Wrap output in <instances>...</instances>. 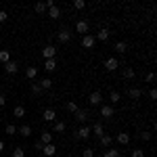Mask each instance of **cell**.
Here are the masks:
<instances>
[{
    "label": "cell",
    "instance_id": "obj_1",
    "mask_svg": "<svg viewBox=\"0 0 157 157\" xmlns=\"http://www.w3.org/2000/svg\"><path fill=\"white\" fill-rule=\"evenodd\" d=\"M57 52H59V50H57L55 44H46V46L42 48V57H44V61H46V59H55Z\"/></svg>",
    "mask_w": 157,
    "mask_h": 157
},
{
    "label": "cell",
    "instance_id": "obj_2",
    "mask_svg": "<svg viewBox=\"0 0 157 157\" xmlns=\"http://www.w3.org/2000/svg\"><path fill=\"white\" fill-rule=\"evenodd\" d=\"M75 138L78 140H88L90 138V126H80L75 130Z\"/></svg>",
    "mask_w": 157,
    "mask_h": 157
},
{
    "label": "cell",
    "instance_id": "obj_3",
    "mask_svg": "<svg viewBox=\"0 0 157 157\" xmlns=\"http://www.w3.org/2000/svg\"><path fill=\"white\" fill-rule=\"evenodd\" d=\"M88 103H90L92 107H101V105H103V94H101L98 90H94V92L88 97Z\"/></svg>",
    "mask_w": 157,
    "mask_h": 157
},
{
    "label": "cell",
    "instance_id": "obj_4",
    "mask_svg": "<svg viewBox=\"0 0 157 157\" xmlns=\"http://www.w3.org/2000/svg\"><path fill=\"white\" fill-rule=\"evenodd\" d=\"M71 32H69V29H67V27H63V29H59V34H57V38H59V42L61 44H67V42H69V40H71Z\"/></svg>",
    "mask_w": 157,
    "mask_h": 157
},
{
    "label": "cell",
    "instance_id": "obj_5",
    "mask_svg": "<svg viewBox=\"0 0 157 157\" xmlns=\"http://www.w3.org/2000/svg\"><path fill=\"white\" fill-rule=\"evenodd\" d=\"M42 117H44V121H48V124H55L57 121V111L55 109H44L42 111Z\"/></svg>",
    "mask_w": 157,
    "mask_h": 157
},
{
    "label": "cell",
    "instance_id": "obj_6",
    "mask_svg": "<svg viewBox=\"0 0 157 157\" xmlns=\"http://www.w3.org/2000/svg\"><path fill=\"white\" fill-rule=\"evenodd\" d=\"M113 105H101V117H105V120H111L113 117Z\"/></svg>",
    "mask_w": 157,
    "mask_h": 157
},
{
    "label": "cell",
    "instance_id": "obj_7",
    "mask_svg": "<svg viewBox=\"0 0 157 157\" xmlns=\"http://www.w3.org/2000/svg\"><path fill=\"white\" fill-rule=\"evenodd\" d=\"M42 153H44V157H55V155H57V145H55V143L44 145V147H42Z\"/></svg>",
    "mask_w": 157,
    "mask_h": 157
},
{
    "label": "cell",
    "instance_id": "obj_8",
    "mask_svg": "<svg viewBox=\"0 0 157 157\" xmlns=\"http://www.w3.org/2000/svg\"><path fill=\"white\" fill-rule=\"evenodd\" d=\"M117 67H120V61L115 59V57H109V59L105 61V69H107V71H115Z\"/></svg>",
    "mask_w": 157,
    "mask_h": 157
},
{
    "label": "cell",
    "instance_id": "obj_9",
    "mask_svg": "<svg viewBox=\"0 0 157 157\" xmlns=\"http://www.w3.org/2000/svg\"><path fill=\"white\" fill-rule=\"evenodd\" d=\"M94 42H97V40H94V36H92V34L82 36V46H84V48H92V46H94Z\"/></svg>",
    "mask_w": 157,
    "mask_h": 157
},
{
    "label": "cell",
    "instance_id": "obj_10",
    "mask_svg": "<svg viewBox=\"0 0 157 157\" xmlns=\"http://www.w3.org/2000/svg\"><path fill=\"white\" fill-rule=\"evenodd\" d=\"M4 71L9 73V75H15V73L19 71V65L15 61H9V63H4Z\"/></svg>",
    "mask_w": 157,
    "mask_h": 157
},
{
    "label": "cell",
    "instance_id": "obj_11",
    "mask_svg": "<svg viewBox=\"0 0 157 157\" xmlns=\"http://www.w3.org/2000/svg\"><path fill=\"white\" fill-rule=\"evenodd\" d=\"M109 36H111V32H109V27H101L94 40H101V42H107V40H109Z\"/></svg>",
    "mask_w": 157,
    "mask_h": 157
},
{
    "label": "cell",
    "instance_id": "obj_12",
    "mask_svg": "<svg viewBox=\"0 0 157 157\" xmlns=\"http://www.w3.org/2000/svg\"><path fill=\"white\" fill-rule=\"evenodd\" d=\"M98 140H101V147H105V149H111V143H113V136H111V134H103V136H101Z\"/></svg>",
    "mask_w": 157,
    "mask_h": 157
},
{
    "label": "cell",
    "instance_id": "obj_13",
    "mask_svg": "<svg viewBox=\"0 0 157 157\" xmlns=\"http://www.w3.org/2000/svg\"><path fill=\"white\" fill-rule=\"evenodd\" d=\"M44 69H46L48 73L57 71V59H46L44 61Z\"/></svg>",
    "mask_w": 157,
    "mask_h": 157
},
{
    "label": "cell",
    "instance_id": "obj_14",
    "mask_svg": "<svg viewBox=\"0 0 157 157\" xmlns=\"http://www.w3.org/2000/svg\"><path fill=\"white\" fill-rule=\"evenodd\" d=\"M73 115H75V120L80 121V124H84V121L88 120V111H86V109H78Z\"/></svg>",
    "mask_w": 157,
    "mask_h": 157
},
{
    "label": "cell",
    "instance_id": "obj_15",
    "mask_svg": "<svg viewBox=\"0 0 157 157\" xmlns=\"http://www.w3.org/2000/svg\"><path fill=\"white\" fill-rule=\"evenodd\" d=\"M128 97L132 98V101H138V98L143 97V90L140 88H128Z\"/></svg>",
    "mask_w": 157,
    "mask_h": 157
},
{
    "label": "cell",
    "instance_id": "obj_16",
    "mask_svg": "<svg viewBox=\"0 0 157 157\" xmlns=\"http://www.w3.org/2000/svg\"><path fill=\"white\" fill-rule=\"evenodd\" d=\"M88 27H90V25H88V21H78V23H75V32H78V34H84V36H86Z\"/></svg>",
    "mask_w": 157,
    "mask_h": 157
},
{
    "label": "cell",
    "instance_id": "obj_17",
    "mask_svg": "<svg viewBox=\"0 0 157 157\" xmlns=\"http://www.w3.org/2000/svg\"><path fill=\"white\" fill-rule=\"evenodd\" d=\"M90 134H94V136H98V138H101V136L105 134V128H103V124H94V126L90 128Z\"/></svg>",
    "mask_w": 157,
    "mask_h": 157
},
{
    "label": "cell",
    "instance_id": "obj_18",
    "mask_svg": "<svg viewBox=\"0 0 157 157\" xmlns=\"http://www.w3.org/2000/svg\"><path fill=\"white\" fill-rule=\"evenodd\" d=\"M40 143H42V145H50V143H52V134L46 132V130H42V134H40Z\"/></svg>",
    "mask_w": 157,
    "mask_h": 157
},
{
    "label": "cell",
    "instance_id": "obj_19",
    "mask_svg": "<svg viewBox=\"0 0 157 157\" xmlns=\"http://www.w3.org/2000/svg\"><path fill=\"white\" fill-rule=\"evenodd\" d=\"M46 11H48L50 19H59V17H61V9L57 6V4H55V6H50V9H46Z\"/></svg>",
    "mask_w": 157,
    "mask_h": 157
},
{
    "label": "cell",
    "instance_id": "obj_20",
    "mask_svg": "<svg viewBox=\"0 0 157 157\" xmlns=\"http://www.w3.org/2000/svg\"><path fill=\"white\" fill-rule=\"evenodd\" d=\"M17 132L21 134V136H25V138H27V136H32V128H29L27 124H23V126H19V128H17Z\"/></svg>",
    "mask_w": 157,
    "mask_h": 157
},
{
    "label": "cell",
    "instance_id": "obj_21",
    "mask_svg": "<svg viewBox=\"0 0 157 157\" xmlns=\"http://www.w3.org/2000/svg\"><path fill=\"white\" fill-rule=\"evenodd\" d=\"M117 143H120V145H128V143H130V134L128 132H120L117 134Z\"/></svg>",
    "mask_w": 157,
    "mask_h": 157
},
{
    "label": "cell",
    "instance_id": "obj_22",
    "mask_svg": "<svg viewBox=\"0 0 157 157\" xmlns=\"http://www.w3.org/2000/svg\"><path fill=\"white\" fill-rule=\"evenodd\" d=\"M25 78H27V80H36V78H38V67H27Z\"/></svg>",
    "mask_w": 157,
    "mask_h": 157
},
{
    "label": "cell",
    "instance_id": "obj_23",
    "mask_svg": "<svg viewBox=\"0 0 157 157\" xmlns=\"http://www.w3.org/2000/svg\"><path fill=\"white\" fill-rule=\"evenodd\" d=\"M113 48L117 50V52H128V42L120 40V42H115V46H113Z\"/></svg>",
    "mask_w": 157,
    "mask_h": 157
},
{
    "label": "cell",
    "instance_id": "obj_24",
    "mask_svg": "<svg viewBox=\"0 0 157 157\" xmlns=\"http://www.w3.org/2000/svg\"><path fill=\"white\" fill-rule=\"evenodd\" d=\"M121 75H124V80H134V75H136V71H134L132 67H126Z\"/></svg>",
    "mask_w": 157,
    "mask_h": 157
},
{
    "label": "cell",
    "instance_id": "obj_25",
    "mask_svg": "<svg viewBox=\"0 0 157 157\" xmlns=\"http://www.w3.org/2000/svg\"><path fill=\"white\" fill-rule=\"evenodd\" d=\"M38 84H40V88H42V92H44V90H48L50 86H52V80H50V78H44V80H40Z\"/></svg>",
    "mask_w": 157,
    "mask_h": 157
},
{
    "label": "cell",
    "instance_id": "obj_26",
    "mask_svg": "<svg viewBox=\"0 0 157 157\" xmlns=\"http://www.w3.org/2000/svg\"><path fill=\"white\" fill-rule=\"evenodd\" d=\"M52 132H65V121H55L52 124Z\"/></svg>",
    "mask_w": 157,
    "mask_h": 157
},
{
    "label": "cell",
    "instance_id": "obj_27",
    "mask_svg": "<svg viewBox=\"0 0 157 157\" xmlns=\"http://www.w3.org/2000/svg\"><path fill=\"white\" fill-rule=\"evenodd\" d=\"M65 109H67V111H69V113H75V111H78V103H75V101H67V105H65Z\"/></svg>",
    "mask_w": 157,
    "mask_h": 157
},
{
    "label": "cell",
    "instance_id": "obj_28",
    "mask_svg": "<svg viewBox=\"0 0 157 157\" xmlns=\"http://www.w3.org/2000/svg\"><path fill=\"white\" fill-rule=\"evenodd\" d=\"M13 115H15V117H23V115H25V107L17 105V107L13 109Z\"/></svg>",
    "mask_w": 157,
    "mask_h": 157
},
{
    "label": "cell",
    "instance_id": "obj_29",
    "mask_svg": "<svg viewBox=\"0 0 157 157\" xmlns=\"http://www.w3.org/2000/svg\"><path fill=\"white\" fill-rule=\"evenodd\" d=\"M0 61L2 63H9L11 61V50H0Z\"/></svg>",
    "mask_w": 157,
    "mask_h": 157
},
{
    "label": "cell",
    "instance_id": "obj_30",
    "mask_svg": "<svg viewBox=\"0 0 157 157\" xmlns=\"http://www.w3.org/2000/svg\"><path fill=\"white\" fill-rule=\"evenodd\" d=\"M109 98H111V105H115V103H120V92H117V90H111V97H109Z\"/></svg>",
    "mask_w": 157,
    "mask_h": 157
},
{
    "label": "cell",
    "instance_id": "obj_31",
    "mask_svg": "<svg viewBox=\"0 0 157 157\" xmlns=\"http://www.w3.org/2000/svg\"><path fill=\"white\" fill-rule=\"evenodd\" d=\"M73 9L75 11H82V9H86V2L84 0H73Z\"/></svg>",
    "mask_w": 157,
    "mask_h": 157
},
{
    "label": "cell",
    "instance_id": "obj_32",
    "mask_svg": "<svg viewBox=\"0 0 157 157\" xmlns=\"http://www.w3.org/2000/svg\"><path fill=\"white\" fill-rule=\"evenodd\" d=\"M34 11H36L38 15H42V13H46V6H44V2H38L36 6H34Z\"/></svg>",
    "mask_w": 157,
    "mask_h": 157
},
{
    "label": "cell",
    "instance_id": "obj_33",
    "mask_svg": "<svg viewBox=\"0 0 157 157\" xmlns=\"http://www.w3.org/2000/svg\"><path fill=\"white\" fill-rule=\"evenodd\" d=\"M103 157H120V151H115V149H107Z\"/></svg>",
    "mask_w": 157,
    "mask_h": 157
},
{
    "label": "cell",
    "instance_id": "obj_34",
    "mask_svg": "<svg viewBox=\"0 0 157 157\" xmlns=\"http://www.w3.org/2000/svg\"><path fill=\"white\" fill-rule=\"evenodd\" d=\"M13 157H25V151L21 147H15V151H13Z\"/></svg>",
    "mask_w": 157,
    "mask_h": 157
},
{
    "label": "cell",
    "instance_id": "obj_35",
    "mask_svg": "<svg viewBox=\"0 0 157 157\" xmlns=\"http://www.w3.org/2000/svg\"><path fill=\"white\" fill-rule=\"evenodd\" d=\"M82 157H94V149H90V147H86L84 151H82Z\"/></svg>",
    "mask_w": 157,
    "mask_h": 157
},
{
    "label": "cell",
    "instance_id": "obj_36",
    "mask_svg": "<svg viewBox=\"0 0 157 157\" xmlns=\"http://www.w3.org/2000/svg\"><path fill=\"white\" fill-rule=\"evenodd\" d=\"M4 132H6V134H17V126H13V124H9V126L4 128Z\"/></svg>",
    "mask_w": 157,
    "mask_h": 157
},
{
    "label": "cell",
    "instance_id": "obj_37",
    "mask_svg": "<svg viewBox=\"0 0 157 157\" xmlns=\"http://www.w3.org/2000/svg\"><path fill=\"white\" fill-rule=\"evenodd\" d=\"M32 92H34V94H42V88H40V84H32Z\"/></svg>",
    "mask_w": 157,
    "mask_h": 157
},
{
    "label": "cell",
    "instance_id": "obj_38",
    "mask_svg": "<svg viewBox=\"0 0 157 157\" xmlns=\"http://www.w3.org/2000/svg\"><path fill=\"white\" fill-rule=\"evenodd\" d=\"M132 157H145V151H143V149H134Z\"/></svg>",
    "mask_w": 157,
    "mask_h": 157
},
{
    "label": "cell",
    "instance_id": "obj_39",
    "mask_svg": "<svg viewBox=\"0 0 157 157\" xmlns=\"http://www.w3.org/2000/svg\"><path fill=\"white\" fill-rule=\"evenodd\" d=\"M6 19H9V13H6V11H0V23H6Z\"/></svg>",
    "mask_w": 157,
    "mask_h": 157
},
{
    "label": "cell",
    "instance_id": "obj_40",
    "mask_svg": "<svg viewBox=\"0 0 157 157\" xmlns=\"http://www.w3.org/2000/svg\"><path fill=\"white\" fill-rule=\"evenodd\" d=\"M140 140H151V132H140Z\"/></svg>",
    "mask_w": 157,
    "mask_h": 157
},
{
    "label": "cell",
    "instance_id": "obj_41",
    "mask_svg": "<svg viewBox=\"0 0 157 157\" xmlns=\"http://www.w3.org/2000/svg\"><path fill=\"white\" fill-rule=\"evenodd\" d=\"M145 80L149 82V84H151V82H155V73H153V71H149V73H147V78H145Z\"/></svg>",
    "mask_w": 157,
    "mask_h": 157
},
{
    "label": "cell",
    "instance_id": "obj_42",
    "mask_svg": "<svg viewBox=\"0 0 157 157\" xmlns=\"http://www.w3.org/2000/svg\"><path fill=\"white\" fill-rule=\"evenodd\" d=\"M149 98H151V101H155V98H157V90H155V88L149 90Z\"/></svg>",
    "mask_w": 157,
    "mask_h": 157
},
{
    "label": "cell",
    "instance_id": "obj_43",
    "mask_svg": "<svg viewBox=\"0 0 157 157\" xmlns=\"http://www.w3.org/2000/svg\"><path fill=\"white\" fill-rule=\"evenodd\" d=\"M4 105H6V97H4V94H0V107H4Z\"/></svg>",
    "mask_w": 157,
    "mask_h": 157
},
{
    "label": "cell",
    "instance_id": "obj_44",
    "mask_svg": "<svg viewBox=\"0 0 157 157\" xmlns=\"http://www.w3.org/2000/svg\"><path fill=\"white\" fill-rule=\"evenodd\" d=\"M44 6H46V9H50V6H55V0H46V2H44Z\"/></svg>",
    "mask_w": 157,
    "mask_h": 157
},
{
    "label": "cell",
    "instance_id": "obj_45",
    "mask_svg": "<svg viewBox=\"0 0 157 157\" xmlns=\"http://www.w3.org/2000/svg\"><path fill=\"white\" fill-rule=\"evenodd\" d=\"M2 151H4V143L0 140V153H2Z\"/></svg>",
    "mask_w": 157,
    "mask_h": 157
},
{
    "label": "cell",
    "instance_id": "obj_46",
    "mask_svg": "<svg viewBox=\"0 0 157 157\" xmlns=\"http://www.w3.org/2000/svg\"><path fill=\"white\" fill-rule=\"evenodd\" d=\"M0 94H2V86H0Z\"/></svg>",
    "mask_w": 157,
    "mask_h": 157
}]
</instances>
